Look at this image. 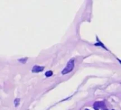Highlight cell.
I'll return each instance as SVG.
<instances>
[{"label": "cell", "mask_w": 121, "mask_h": 110, "mask_svg": "<svg viewBox=\"0 0 121 110\" xmlns=\"http://www.w3.org/2000/svg\"><path fill=\"white\" fill-rule=\"evenodd\" d=\"M74 67V59H72L68 62V63H67V66H66V67L63 70L61 73H62L63 75L67 74V73L72 72V71L73 70Z\"/></svg>", "instance_id": "cell-1"}, {"label": "cell", "mask_w": 121, "mask_h": 110, "mask_svg": "<svg viewBox=\"0 0 121 110\" xmlns=\"http://www.w3.org/2000/svg\"><path fill=\"white\" fill-rule=\"evenodd\" d=\"M104 106H105V103L102 101L95 102L93 104V107L95 110H99V108H102Z\"/></svg>", "instance_id": "cell-2"}, {"label": "cell", "mask_w": 121, "mask_h": 110, "mask_svg": "<svg viewBox=\"0 0 121 110\" xmlns=\"http://www.w3.org/2000/svg\"><path fill=\"white\" fill-rule=\"evenodd\" d=\"M44 67H43V66H34L33 67V69H32V72H34V73H38V72H41L44 70Z\"/></svg>", "instance_id": "cell-3"}, {"label": "cell", "mask_w": 121, "mask_h": 110, "mask_svg": "<svg viewBox=\"0 0 121 110\" xmlns=\"http://www.w3.org/2000/svg\"><path fill=\"white\" fill-rule=\"evenodd\" d=\"M45 75H46V76L47 77L51 76H52V75H53V72L51 70H48V71H47V72H46Z\"/></svg>", "instance_id": "cell-4"}, {"label": "cell", "mask_w": 121, "mask_h": 110, "mask_svg": "<svg viewBox=\"0 0 121 110\" xmlns=\"http://www.w3.org/2000/svg\"><path fill=\"white\" fill-rule=\"evenodd\" d=\"M19 103H20V99L19 98H17L14 101V104H15V106H17L19 105Z\"/></svg>", "instance_id": "cell-5"}, {"label": "cell", "mask_w": 121, "mask_h": 110, "mask_svg": "<svg viewBox=\"0 0 121 110\" xmlns=\"http://www.w3.org/2000/svg\"><path fill=\"white\" fill-rule=\"evenodd\" d=\"M107 110V109H105V110Z\"/></svg>", "instance_id": "cell-6"}, {"label": "cell", "mask_w": 121, "mask_h": 110, "mask_svg": "<svg viewBox=\"0 0 121 110\" xmlns=\"http://www.w3.org/2000/svg\"></svg>", "instance_id": "cell-7"}]
</instances>
